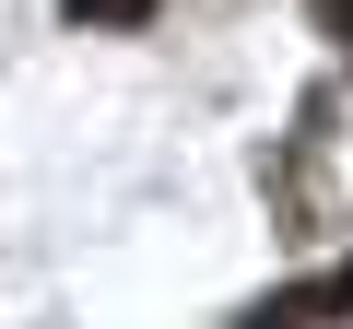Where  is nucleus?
I'll use <instances>...</instances> for the list:
<instances>
[{
    "instance_id": "f257e3e1",
    "label": "nucleus",
    "mask_w": 353,
    "mask_h": 329,
    "mask_svg": "<svg viewBox=\"0 0 353 329\" xmlns=\"http://www.w3.org/2000/svg\"><path fill=\"white\" fill-rule=\"evenodd\" d=\"M330 317H353V270H306V282L248 306V329H330Z\"/></svg>"
},
{
    "instance_id": "f03ea898",
    "label": "nucleus",
    "mask_w": 353,
    "mask_h": 329,
    "mask_svg": "<svg viewBox=\"0 0 353 329\" xmlns=\"http://www.w3.org/2000/svg\"><path fill=\"white\" fill-rule=\"evenodd\" d=\"M71 24H153V0H59Z\"/></svg>"
},
{
    "instance_id": "7ed1b4c3",
    "label": "nucleus",
    "mask_w": 353,
    "mask_h": 329,
    "mask_svg": "<svg viewBox=\"0 0 353 329\" xmlns=\"http://www.w3.org/2000/svg\"><path fill=\"white\" fill-rule=\"evenodd\" d=\"M318 24H341V36H353V0H318Z\"/></svg>"
}]
</instances>
